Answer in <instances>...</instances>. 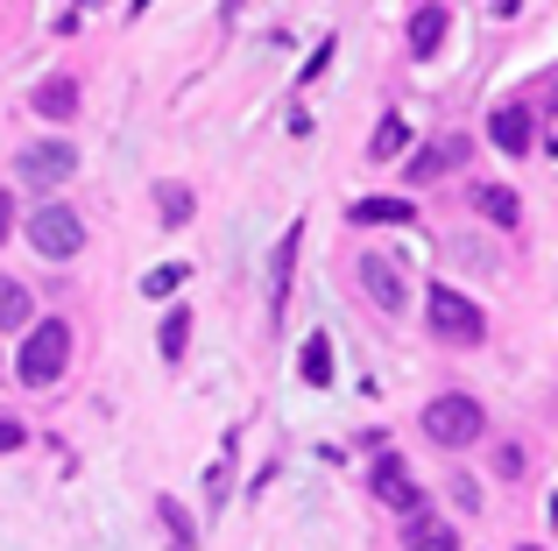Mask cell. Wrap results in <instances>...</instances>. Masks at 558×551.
<instances>
[{
    "instance_id": "1",
    "label": "cell",
    "mask_w": 558,
    "mask_h": 551,
    "mask_svg": "<svg viewBox=\"0 0 558 551\" xmlns=\"http://www.w3.org/2000/svg\"><path fill=\"white\" fill-rule=\"evenodd\" d=\"M71 368V326L64 318H43V326H28L22 354H14V375H22V389H57Z\"/></svg>"
},
{
    "instance_id": "2",
    "label": "cell",
    "mask_w": 558,
    "mask_h": 551,
    "mask_svg": "<svg viewBox=\"0 0 558 551\" xmlns=\"http://www.w3.org/2000/svg\"><path fill=\"white\" fill-rule=\"evenodd\" d=\"M424 439L432 445H446V453H460V445H481V431H488V411H481L474 396H460V389H452V396H432L424 403Z\"/></svg>"
},
{
    "instance_id": "3",
    "label": "cell",
    "mask_w": 558,
    "mask_h": 551,
    "mask_svg": "<svg viewBox=\"0 0 558 551\" xmlns=\"http://www.w3.org/2000/svg\"><path fill=\"white\" fill-rule=\"evenodd\" d=\"M424 326H432L446 346H481V340H488V311H481L474 297H460L452 283H432V297H424Z\"/></svg>"
},
{
    "instance_id": "4",
    "label": "cell",
    "mask_w": 558,
    "mask_h": 551,
    "mask_svg": "<svg viewBox=\"0 0 558 551\" xmlns=\"http://www.w3.org/2000/svg\"><path fill=\"white\" fill-rule=\"evenodd\" d=\"M28 248H36V255H50V262H71V255L85 248L78 212H71V206H57V198H50V206H36V212H28Z\"/></svg>"
},
{
    "instance_id": "5",
    "label": "cell",
    "mask_w": 558,
    "mask_h": 551,
    "mask_svg": "<svg viewBox=\"0 0 558 551\" xmlns=\"http://www.w3.org/2000/svg\"><path fill=\"white\" fill-rule=\"evenodd\" d=\"M71 170H78V149H71V142H36V149H22V184H36V192H57Z\"/></svg>"
},
{
    "instance_id": "6",
    "label": "cell",
    "mask_w": 558,
    "mask_h": 551,
    "mask_svg": "<svg viewBox=\"0 0 558 551\" xmlns=\"http://www.w3.org/2000/svg\"><path fill=\"white\" fill-rule=\"evenodd\" d=\"M375 502H389L396 516H417L424 510V488L403 474V460H396V453H375Z\"/></svg>"
},
{
    "instance_id": "7",
    "label": "cell",
    "mask_w": 558,
    "mask_h": 551,
    "mask_svg": "<svg viewBox=\"0 0 558 551\" xmlns=\"http://www.w3.org/2000/svg\"><path fill=\"white\" fill-rule=\"evenodd\" d=\"M460 156H466V142H460V135H446V142H424V149L403 163V177H410V184H438L452 163H460Z\"/></svg>"
},
{
    "instance_id": "8",
    "label": "cell",
    "mask_w": 558,
    "mask_h": 551,
    "mask_svg": "<svg viewBox=\"0 0 558 551\" xmlns=\"http://www.w3.org/2000/svg\"><path fill=\"white\" fill-rule=\"evenodd\" d=\"M361 290L381 304V311H403V276H396V262H381V255H361Z\"/></svg>"
},
{
    "instance_id": "9",
    "label": "cell",
    "mask_w": 558,
    "mask_h": 551,
    "mask_svg": "<svg viewBox=\"0 0 558 551\" xmlns=\"http://www.w3.org/2000/svg\"><path fill=\"white\" fill-rule=\"evenodd\" d=\"M403 551H460V530L417 510V516H403Z\"/></svg>"
},
{
    "instance_id": "10",
    "label": "cell",
    "mask_w": 558,
    "mask_h": 551,
    "mask_svg": "<svg viewBox=\"0 0 558 551\" xmlns=\"http://www.w3.org/2000/svg\"><path fill=\"white\" fill-rule=\"evenodd\" d=\"M446 28H452V14L438 8V0H424V8L410 14V57H432L438 42H446Z\"/></svg>"
},
{
    "instance_id": "11",
    "label": "cell",
    "mask_w": 558,
    "mask_h": 551,
    "mask_svg": "<svg viewBox=\"0 0 558 551\" xmlns=\"http://www.w3.org/2000/svg\"><path fill=\"white\" fill-rule=\"evenodd\" d=\"M28 107H36L43 121H71V113H78V78H43L36 93H28Z\"/></svg>"
},
{
    "instance_id": "12",
    "label": "cell",
    "mask_w": 558,
    "mask_h": 551,
    "mask_svg": "<svg viewBox=\"0 0 558 551\" xmlns=\"http://www.w3.org/2000/svg\"><path fill=\"white\" fill-rule=\"evenodd\" d=\"M488 135H495V149H502V156H523V149H531V113H523V107H495Z\"/></svg>"
},
{
    "instance_id": "13",
    "label": "cell",
    "mask_w": 558,
    "mask_h": 551,
    "mask_svg": "<svg viewBox=\"0 0 558 551\" xmlns=\"http://www.w3.org/2000/svg\"><path fill=\"white\" fill-rule=\"evenodd\" d=\"M474 212H481L488 226H517V220H523V198L509 192V184H481V192H474Z\"/></svg>"
},
{
    "instance_id": "14",
    "label": "cell",
    "mask_w": 558,
    "mask_h": 551,
    "mask_svg": "<svg viewBox=\"0 0 558 551\" xmlns=\"http://www.w3.org/2000/svg\"><path fill=\"white\" fill-rule=\"evenodd\" d=\"M347 220L354 226H403V220H417V212H410V198H354Z\"/></svg>"
},
{
    "instance_id": "15",
    "label": "cell",
    "mask_w": 558,
    "mask_h": 551,
    "mask_svg": "<svg viewBox=\"0 0 558 551\" xmlns=\"http://www.w3.org/2000/svg\"><path fill=\"white\" fill-rule=\"evenodd\" d=\"M298 375H304L312 389H326V382H332V340H326V332H312V340H304V354H298Z\"/></svg>"
},
{
    "instance_id": "16",
    "label": "cell",
    "mask_w": 558,
    "mask_h": 551,
    "mask_svg": "<svg viewBox=\"0 0 558 551\" xmlns=\"http://www.w3.org/2000/svg\"><path fill=\"white\" fill-rule=\"evenodd\" d=\"M156 346H163V360H184V346H191V311H184V304L156 326Z\"/></svg>"
},
{
    "instance_id": "17",
    "label": "cell",
    "mask_w": 558,
    "mask_h": 551,
    "mask_svg": "<svg viewBox=\"0 0 558 551\" xmlns=\"http://www.w3.org/2000/svg\"><path fill=\"white\" fill-rule=\"evenodd\" d=\"M14 326H28V290L14 276H0V332H14Z\"/></svg>"
},
{
    "instance_id": "18",
    "label": "cell",
    "mask_w": 558,
    "mask_h": 551,
    "mask_svg": "<svg viewBox=\"0 0 558 551\" xmlns=\"http://www.w3.org/2000/svg\"><path fill=\"white\" fill-rule=\"evenodd\" d=\"M156 206H163V226H184V220H191V206H198V198H191L184 184H156Z\"/></svg>"
},
{
    "instance_id": "19",
    "label": "cell",
    "mask_w": 558,
    "mask_h": 551,
    "mask_svg": "<svg viewBox=\"0 0 558 551\" xmlns=\"http://www.w3.org/2000/svg\"><path fill=\"white\" fill-rule=\"evenodd\" d=\"M403 142H410V127H403V121H396V113H389V121H381V127H375V142H368V156H375V163H389V156H396V149H403Z\"/></svg>"
},
{
    "instance_id": "20",
    "label": "cell",
    "mask_w": 558,
    "mask_h": 551,
    "mask_svg": "<svg viewBox=\"0 0 558 551\" xmlns=\"http://www.w3.org/2000/svg\"><path fill=\"white\" fill-rule=\"evenodd\" d=\"M184 276H191L184 262H156L149 276H142V290H149V297H170V290H178V283H184Z\"/></svg>"
},
{
    "instance_id": "21",
    "label": "cell",
    "mask_w": 558,
    "mask_h": 551,
    "mask_svg": "<svg viewBox=\"0 0 558 551\" xmlns=\"http://www.w3.org/2000/svg\"><path fill=\"white\" fill-rule=\"evenodd\" d=\"M156 510H163V524H170V538H178V551H191V524H184V510H178V502H156Z\"/></svg>"
},
{
    "instance_id": "22",
    "label": "cell",
    "mask_w": 558,
    "mask_h": 551,
    "mask_svg": "<svg viewBox=\"0 0 558 551\" xmlns=\"http://www.w3.org/2000/svg\"><path fill=\"white\" fill-rule=\"evenodd\" d=\"M22 445H28V431L14 417H0V453H22Z\"/></svg>"
},
{
    "instance_id": "23",
    "label": "cell",
    "mask_w": 558,
    "mask_h": 551,
    "mask_svg": "<svg viewBox=\"0 0 558 551\" xmlns=\"http://www.w3.org/2000/svg\"><path fill=\"white\" fill-rule=\"evenodd\" d=\"M495 474H509V481L523 474V453H517V445H502V453H495Z\"/></svg>"
},
{
    "instance_id": "24",
    "label": "cell",
    "mask_w": 558,
    "mask_h": 551,
    "mask_svg": "<svg viewBox=\"0 0 558 551\" xmlns=\"http://www.w3.org/2000/svg\"><path fill=\"white\" fill-rule=\"evenodd\" d=\"M14 220H22V212H14V192L0 184V241H8V226H14Z\"/></svg>"
},
{
    "instance_id": "25",
    "label": "cell",
    "mask_w": 558,
    "mask_h": 551,
    "mask_svg": "<svg viewBox=\"0 0 558 551\" xmlns=\"http://www.w3.org/2000/svg\"><path fill=\"white\" fill-rule=\"evenodd\" d=\"M523 551H537V544H523Z\"/></svg>"
}]
</instances>
